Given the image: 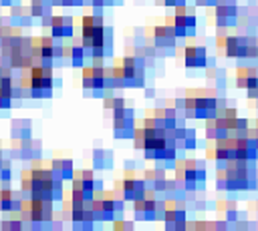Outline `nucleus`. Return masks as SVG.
Segmentation results:
<instances>
[{"label": "nucleus", "instance_id": "nucleus-21", "mask_svg": "<svg viewBox=\"0 0 258 231\" xmlns=\"http://www.w3.org/2000/svg\"><path fill=\"white\" fill-rule=\"evenodd\" d=\"M10 179H12V163L8 159H2V163H0V183L10 185Z\"/></svg>", "mask_w": 258, "mask_h": 231}, {"label": "nucleus", "instance_id": "nucleus-17", "mask_svg": "<svg viewBox=\"0 0 258 231\" xmlns=\"http://www.w3.org/2000/svg\"><path fill=\"white\" fill-rule=\"evenodd\" d=\"M113 165V155L111 151H105V149H95L93 151V167L95 169H109Z\"/></svg>", "mask_w": 258, "mask_h": 231}, {"label": "nucleus", "instance_id": "nucleus-10", "mask_svg": "<svg viewBox=\"0 0 258 231\" xmlns=\"http://www.w3.org/2000/svg\"><path fill=\"white\" fill-rule=\"evenodd\" d=\"M183 64L187 68H204L208 64V52H206V46L202 44H187L183 48Z\"/></svg>", "mask_w": 258, "mask_h": 231}, {"label": "nucleus", "instance_id": "nucleus-2", "mask_svg": "<svg viewBox=\"0 0 258 231\" xmlns=\"http://www.w3.org/2000/svg\"><path fill=\"white\" fill-rule=\"evenodd\" d=\"M123 201H125V199L117 197L113 191H103V189L93 191L91 207H93L95 219H99V221H109V219L121 217V213H123Z\"/></svg>", "mask_w": 258, "mask_h": 231}, {"label": "nucleus", "instance_id": "nucleus-23", "mask_svg": "<svg viewBox=\"0 0 258 231\" xmlns=\"http://www.w3.org/2000/svg\"><path fill=\"white\" fill-rule=\"evenodd\" d=\"M10 102H12V96H10V92H8V90H4V88L0 86V110H6V108H10Z\"/></svg>", "mask_w": 258, "mask_h": 231}, {"label": "nucleus", "instance_id": "nucleus-15", "mask_svg": "<svg viewBox=\"0 0 258 231\" xmlns=\"http://www.w3.org/2000/svg\"><path fill=\"white\" fill-rule=\"evenodd\" d=\"M32 18H34V16H32V12H30L28 6L14 4V6L10 8V22H12L14 26H30Z\"/></svg>", "mask_w": 258, "mask_h": 231}, {"label": "nucleus", "instance_id": "nucleus-8", "mask_svg": "<svg viewBox=\"0 0 258 231\" xmlns=\"http://www.w3.org/2000/svg\"><path fill=\"white\" fill-rule=\"evenodd\" d=\"M20 38H22L20 26H14V24L2 26V32H0V58H2L4 64H6V58L12 52V48L20 42Z\"/></svg>", "mask_w": 258, "mask_h": 231}, {"label": "nucleus", "instance_id": "nucleus-31", "mask_svg": "<svg viewBox=\"0 0 258 231\" xmlns=\"http://www.w3.org/2000/svg\"><path fill=\"white\" fill-rule=\"evenodd\" d=\"M258 131V129H256ZM254 145H256V149H258V133H256V139H254Z\"/></svg>", "mask_w": 258, "mask_h": 231}, {"label": "nucleus", "instance_id": "nucleus-16", "mask_svg": "<svg viewBox=\"0 0 258 231\" xmlns=\"http://www.w3.org/2000/svg\"><path fill=\"white\" fill-rule=\"evenodd\" d=\"M10 135H12V139H28V137H32V123L28 119H16V121H12Z\"/></svg>", "mask_w": 258, "mask_h": 231}, {"label": "nucleus", "instance_id": "nucleus-6", "mask_svg": "<svg viewBox=\"0 0 258 231\" xmlns=\"http://www.w3.org/2000/svg\"><path fill=\"white\" fill-rule=\"evenodd\" d=\"M10 157L14 159H24V161H34L40 159V141H34L32 137L28 139H12L8 147Z\"/></svg>", "mask_w": 258, "mask_h": 231}, {"label": "nucleus", "instance_id": "nucleus-28", "mask_svg": "<svg viewBox=\"0 0 258 231\" xmlns=\"http://www.w3.org/2000/svg\"><path fill=\"white\" fill-rule=\"evenodd\" d=\"M236 221H238V219H236ZM236 227H238V229H246V227H248V223H246V221H238V223H236Z\"/></svg>", "mask_w": 258, "mask_h": 231}, {"label": "nucleus", "instance_id": "nucleus-3", "mask_svg": "<svg viewBox=\"0 0 258 231\" xmlns=\"http://www.w3.org/2000/svg\"><path fill=\"white\" fill-rule=\"evenodd\" d=\"M32 175V189L30 195H38V197H46L52 201V187L56 183V177L50 171V163H42L40 159H34V165L30 169Z\"/></svg>", "mask_w": 258, "mask_h": 231}, {"label": "nucleus", "instance_id": "nucleus-12", "mask_svg": "<svg viewBox=\"0 0 258 231\" xmlns=\"http://www.w3.org/2000/svg\"><path fill=\"white\" fill-rule=\"evenodd\" d=\"M22 193L14 191L10 185H2L0 189V211L4 213H12V211H18L20 205H22Z\"/></svg>", "mask_w": 258, "mask_h": 231}, {"label": "nucleus", "instance_id": "nucleus-11", "mask_svg": "<svg viewBox=\"0 0 258 231\" xmlns=\"http://www.w3.org/2000/svg\"><path fill=\"white\" fill-rule=\"evenodd\" d=\"M75 18L73 16H52L50 18V36L52 38H73L75 34Z\"/></svg>", "mask_w": 258, "mask_h": 231}, {"label": "nucleus", "instance_id": "nucleus-29", "mask_svg": "<svg viewBox=\"0 0 258 231\" xmlns=\"http://www.w3.org/2000/svg\"><path fill=\"white\" fill-rule=\"evenodd\" d=\"M145 94H147V96H153L155 92H153V88H145Z\"/></svg>", "mask_w": 258, "mask_h": 231}, {"label": "nucleus", "instance_id": "nucleus-7", "mask_svg": "<svg viewBox=\"0 0 258 231\" xmlns=\"http://www.w3.org/2000/svg\"><path fill=\"white\" fill-rule=\"evenodd\" d=\"M135 129V117H133V108L121 106V108H113V133L119 139H129L133 135Z\"/></svg>", "mask_w": 258, "mask_h": 231}, {"label": "nucleus", "instance_id": "nucleus-24", "mask_svg": "<svg viewBox=\"0 0 258 231\" xmlns=\"http://www.w3.org/2000/svg\"><path fill=\"white\" fill-rule=\"evenodd\" d=\"M216 185L218 189H226V169L224 167H218V173H216Z\"/></svg>", "mask_w": 258, "mask_h": 231}, {"label": "nucleus", "instance_id": "nucleus-26", "mask_svg": "<svg viewBox=\"0 0 258 231\" xmlns=\"http://www.w3.org/2000/svg\"><path fill=\"white\" fill-rule=\"evenodd\" d=\"M87 0H60V6H83Z\"/></svg>", "mask_w": 258, "mask_h": 231}, {"label": "nucleus", "instance_id": "nucleus-14", "mask_svg": "<svg viewBox=\"0 0 258 231\" xmlns=\"http://www.w3.org/2000/svg\"><path fill=\"white\" fill-rule=\"evenodd\" d=\"M50 171H52V175H54L56 179H60V181H71V177H73V173H75L73 161L67 159V157H54V159L50 161Z\"/></svg>", "mask_w": 258, "mask_h": 231}, {"label": "nucleus", "instance_id": "nucleus-19", "mask_svg": "<svg viewBox=\"0 0 258 231\" xmlns=\"http://www.w3.org/2000/svg\"><path fill=\"white\" fill-rule=\"evenodd\" d=\"M252 74H258V66H238L236 68V86L238 88H246V80L252 76Z\"/></svg>", "mask_w": 258, "mask_h": 231}, {"label": "nucleus", "instance_id": "nucleus-18", "mask_svg": "<svg viewBox=\"0 0 258 231\" xmlns=\"http://www.w3.org/2000/svg\"><path fill=\"white\" fill-rule=\"evenodd\" d=\"M28 8H30V12H32L34 18L52 16V2L50 0H32Z\"/></svg>", "mask_w": 258, "mask_h": 231}, {"label": "nucleus", "instance_id": "nucleus-13", "mask_svg": "<svg viewBox=\"0 0 258 231\" xmlns=\"http://www.w3.org/2000/svg\"><path fill=\"white\" fill-rule=\"evenodd\" d=\"M121 193H123V199L125 201H135L139 197H143L145 193V181L143 179H137L135 177H123L121 181Z\"/></svg>", "mask_w": 258, "mask_h": 231}, {"label": "nucleus", "instance_id": "nucleus-27", "mask_svg": "<svg viewBox=\"0 0 258 231\" xmlns=\"http://www.w3.org/2000/svg\"><path fill=\"white\" fill-rule=\"evenodd\" d=\"M0 2H2V6H14L18 0H0Z\"/></svg>", "mask_w": 258, "mask_h": 231}, {"label": "nucleus", "instance_id": "nucleus-5", "mask_svg": "<svg viewBox=\"0 0 258 231\" xmlns=\"http://www.w3.org/2000/svg\"><path fill=\"white\" fill-rule=\"evenodd\" d=\"M6 64L14 70H26L34 64L32 60V44H30V38L28 36H22L20 42L12 48V52L8 54L6 58Z\"/></svg>", "mask_w": 258, "mask_h": 231}, {"label": "nucleus", "instance_id": "nucleus-22", "mask_svg": "<svg viewBox=\"0 0 258 231\" xmlns=\"http://www.w3.org/2000/svg\"><path fill=\"white\" fill-rule=\"evenodd\" d=\"M103 106H105L107 110H113V108H121V106H127V102H125V98H121V96H105V100H103Z\"/></svg>", "mask_w": 258, "mask_h": 231}, {"label": "nucleus", "instance_id": "nucleus-20", "mask_svg": "<svg viewBox=\"0 0 258 231\" xmlns=\"http://www.w3.org/2000/svg\"><path fill=\"white\" fill-rule=\"evenodd\" d=\"M0 227L6 229V231H18V229H22V219H20L18 211H12L8 217H4L0 221Z\"/></svg>", "mask_w": 258, "mask_h": 231}, {"label": "nucleus", "instance_id": "nucleus-32", "mask_svg": "<svg viewBox=\"0 0 258 231\" xmlns=\"http://www.w3.org/2000/svg\"><path fill=\"white\" fill-rule=\"evenodd\" d=\"M2 66H4V62H2V58H0V72H2Z\"/></svg>", "mask_w": 258, "mask_h": 231}, {"label": "nucleus", "instance_id": "nucleus-33", "mask_svg": "<svg viewBox=\"0 0 258 231\" xmlns=\"http://www.w3.org/2000/svg\"><path fill=\"white\" fill-rule=\"evenodd\" d=\"M256 129H258V119H256Z\"/></svg>", "mask_w": 258, "mask_h": 231}, {"label": "nucleus", "instance_id": "nucleus-1", "mask_svg": "<svg viewBox=\"0 0 258 231\" xmlns=\"http://www.w3.org/2000/svg\"><path fill=\"white\" fill-rule=\"evenodd\" d=\"M18 84L22 88V98H48L54 86L52 66L32 64L18 74Z\"/></svg>", "mask_w": 258, "mask_h": 231}, {"label": "nucleus", "instance_id": "nucleus-25", "mask_svg": "<svg viewBox=\"0 0 258 231\" xmlns=\"http://www.w3.org/2000/svg\"><path fill=\"white\" fill-rule=\"evenodd\" d=\"M113 229H133V223H131V221H123L121 217H115Z\"/></svg>", "mask_w": 258, "mask_h": 231}, {"label": "nucleus", "instance_id": "nucleus-9", "mask_svg": "<svg viewBox=\"0 0 258 231\" xmlns=\"http://www.w3.org/2000/svg\"><path fill=\"white\" fill-rule=\"evenodd\" d=\"M95 175L91 169H83V171H75L73 177H71V189L73 191H79L83 195H87L89 199L93 197V191H95Z\"/></svg>", "mask_w": 258, "mask_h": 231}, {"label": "nucleus", "instance_id": "nucleus-30", "mask_svg": "<svg viewBox=\"0 0 258 231\" xmlns=\"http://www.w3.org/2000/svg\"><path fill=\"white\" fill-rule=\"evenodd\" d=\"M2 159H4V151H2V145H0V163H2Z\"/></svg>", "mask_w": 258, "mask_h": 231}, {"label": "nucleus", "instance_id": "nucleus-4", "mask_svg": "<svg viewBox=\"0 0 258 231\" xmlns=\"http://www.w3.org/2000/svg\"><path fill=\"white\" fill-rule=\"evenodd\" d=\"M54 40L52 36L30 38L32 44V60L38 66H54Z\"/></svg>", "mask_w": 258, "mask_h": 231}]
</instances>
